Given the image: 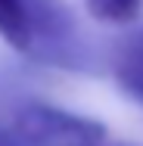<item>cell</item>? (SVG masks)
I'll return each mask as SVG.
<instances>
[{"instance_id": "cell-1", "label": "cell", "mask_w": 143, "mask_h": 146, "mask_svg": "<svg viewBox=\"0 0 143 146\" xmlns=\"http://www.w3.org/2000/svg\"><path fill=\"white\" fill-rule=\"evenodd\" d=\"M13 134L22 146H100L106 124L87 115H75L50 103H25L13 115Z\"/></svg>"}, {"instance_id": "cell-2", "label": "cell", "mask_w": 143, "mask_h": 146, "mask_svg": "<svg viewBox=\"0 0 143 146\" xmlns=\"http://www.w3.org/2000/svg\"><path fill=\"white\" fill-rule=\"evenodd\" d=\"M59 16H53V3L34 0H0V40H6L16 53H34V47L50 34L59 37Z\"/></svg>"}, {"instance_id": "cell-3", "label": "cell", "mask_w": 143, "mask_h": 146, "mask_svg": "<svg viewBox=\"0 0 143 146\" xmlns=\"http://www.w3.org/2000/svg\"><path fill=\"white\" fill-rule=\"evenodd\" d=\"M84 6L103 25H131L143 13V0H84Z\"/></svg>"}, {"instance_id": "cell-4", "label": "cell", "mask_w": 143, "mask_h": 146, "mask_svg": "<svg viewBox=\"0 0 143 146\" xmlns=\"http://www.w3.org/2000/svg\"><path fill=\"white\" fill-rule=\"evenodd\" d=\"M115 78L124 93H131L134 100L143 103V65H131V62H118L115 65Z\"/></svg>"}, {"instance_id": "cell-5", "label": "cell", "mask_w": 143, "mask_h": 146, "mask_svg": "<svg viewBox=\"0 0 143 146\" xmlns=\"http://www.w3.org/2000/svg\"><path fill=\"white\" fill-rule=\"evenodd\" d=\"M118 62H131V65H143V37H137L134 44H128Z\"/></svg>"}, {"instance_id": "cell-6", "label": "cell", "mask_w": 143, "mask_h": 146, "mask_svg": "<svg viewBox=\"0 0 143 146\" xmlns=\"http://www.w3.org/2000/svg\"><path fill=\"white\" fill-rule=\"evenodd\" d=\"M100 146H103V143H100Z\"/></svg>"}]
</instances>
